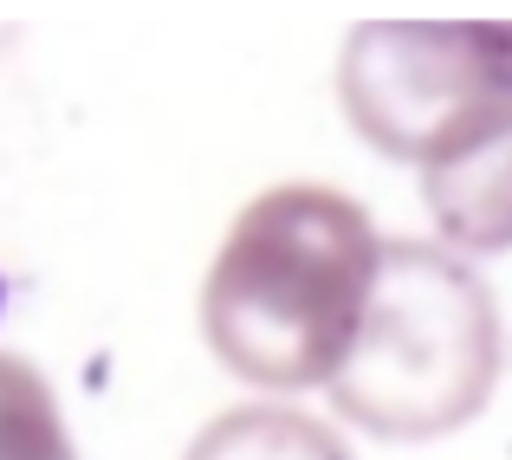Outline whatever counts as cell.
Masks as SVG:
<instances>
[{
    "label": "cell",
    "instance_id": "4",
    "mask_svg": "<svg viewBox=\"0 0 512 460\" xmlns=\"http://www.w3.org/2000/svg\"><path fill=\"white\" fill-rule=\"evenodd\" d=\"M415 175H422V201L441 247L467 260L512 253V104Z\"/></svg>",
    "mask_w": 512,
    "mask_h": 460
},
{
    "label": "cell",
    "instance_id": "5",
    "mask_svg": "<svg viewBox=\"0 0 512 460\" xmlns=\"http://www.w3.org/2000/svg\"><path fill=\"white\" fill-rule=\"evenodd\" d=\"M182 460H357V454H350L344 428L312 415L305 402L253 396L208 415L195 441L182 448Z\"/></svg>",
    "mask_w": 512,
    "mask_h": 460
},
{
    "label": "cell",
    "instance_id": "1",
    "mask_svg": "<svg viewBox=\"0 0 512 460\" xmlns=\"http://www.w3.org/2000/svg\"><path fill=\"white\" fill-rule=\"evenodd\" d=\"M389 234L331 182H273L227 221L195 324L208 357L260 396L331 389L370 318Z\"/></svg>",
    "mask_w": 512,
    "mask_h": 460
},
{
    "label": "cell",
    "instance_id": "3",
    "mask_svg": "<svg viewBox=\"0 0 512 460\" xmlns=\"http://www.w3.org/2000/svg\"><path fill=\"white\" fill-rule=\"evenodd\" d=\"M344 124L376 156L428 169L441 150L512 104V26L376 20L338 52Z\"/></svg>",
    "mask_w": 512,
    "mask_h": 460
},
{
    "label": "cell",
    "instance_id": "6",
    "mask_svg": "<svg viewBox=\"0 0 512 460\" xmlns=\"http://www.w3.org/2000/svg\"><path fill=\"white\" fill-rule=\"evenodd\" d=\"M0 460H78L46 370L20 350H0Z\"/></svg>",
    "mask_w": 512,
    "mask_h": 460
},
{
    "label": "cell",
    "instance_id": "2",
    "mask_svg": "<svg viewBox=\"0 0 512 460\" xmlns=\"http://www.w3.org/2000/svg\"><path fill=\"white\" fill-rule=\"evenodd\" d=\"M506 376V318L480 260L389 234L370 318L331 376V415L389 448L448 441L480 422Z\"/></svg>",
    "mask_w": 512,
    "mask_h": 460
}]
</instances>
